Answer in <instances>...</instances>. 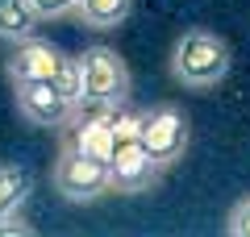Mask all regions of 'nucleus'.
Returning <instances> with one entry per match:
<instances>
[{"label": "nucleus", "mask_w": 250, "mask_h": 237, "mask_svg": "<svg viewBox=\"0 0 250 237\" xmlns=\"http://www.w3.org/2000/svg\"><path fill=\"white\" fill-rule=\"evenodd\" d=\"M108 175H113V192H121V196L150 192V183L159 179V158L138 138L134 141H117L113 158H108Z\"/></svg>", "instance_id": "nucleus-6"}, {"label": "nucleus", "mask_w": 250, "mask_h": 237, "mask_svg": "<svg viewBox=\"0 0 250 237\" xmlns=\"http://www.w3.org/2000/svg\"><path fill=\"white\" fill-rule=\"evenodd\" d=\"M0 233H34V225H25L21 212H9V217H0Z\"/></svg>", "instance_id": "nucleus-15"}, {"label": "nucleus", "mask_w": 250, "mask_h": 237, "mask_svg": "<svg viewBox=\"0 0 250 237\" xmlns=\"http://www.w3.org/2000/svg\"><path fill=\"white\" fill-rule=\"evenodd\" d=\"M34 192V175L29 167H17V162H0V217L9 212H21Z\"/></svg>", "instance_id": "nucleus-8"}, {"label": "nucleus", "mask_w": 250, "mask_h": 237, "mask_svg": "<svg viewBox=\"0 0 250 237\" xmlns=\"http://www.w3.org/2000/svg\"><path fill=\"white\" fill-rule=\"evenodd\" d=\"M171 75L184 88H196V92L217 88L229 75V46L208 29H188L171 50Z\"/></svg>", "instance_id": "nucleus-1"}, {"label": "nucleus", "mask_w": 250, "mask_h": 237, "mask_svg": "<svg viewBox=\"0 0 250 237\" xmlns=\"http://www.w3.org/2000/svg\"><path fill=\"white\" fill-rule=\"evenodd\" d=\"M129 4L134 0H75V13L88 29H117L125 17H129Z\"/></svg>", "instance_id": "nucleus-9"}, {"label": "nucleus", "mask_w": 250, "mask_h": 237, "mask_svg": "<svg viewBox=\"0 0 250 237\" xmlns=\"http://www.w3.org/2000/svg\"><path fill=\"white\" fill-rule=\"evenodd\" d=\"M50 83L62 92V100H67L71 108H80V104H83V59L62 54V62H59V71H54Z\"/></svg>", "instance_id": "nucleus-11"}, {"label": "nucleus", "mask_w": 250, "mask_h": 237, "mask_svg": "<svg viewBox=\"0 0 250 237\" xmlns=\"http://www.w3.org/2000/svg\"><path fill=\"white\" fill-rule=\"evenodd\" d=\"M13 100H17V113L25 117L29 125H38V129H62V125L71 121V113H75L50 79L13 83Z\"/></svg>", "instance_id": "nucleus-5"}, {"label": "nucleus", "mask_w": 250, "mask_h": 237, "mask_svg": "<svg viewBox=\"0 0 250 237\" xmlns=\"http://www.w3.org/2000/svg\"><path fill=\"white\" fill-rule=\"evenodd\" d=\"M54 192H59L62 200H71V204H92V200H100V196H108L113 192L108 162L62 146L59 158H54Z\"/></svg>", "instance_id": "nucleus-2"}, {"label": "nucleus", "mask_w": 250, "mask_h": 237, "mask_svg": "<svg viewBox=\"0 0 250 237\" xmlns=\"http://www.w3.org/2000/svg\"><path fill=\"white\" fill-rule=\"evenodd\" d=\"M34 4V13L42 21H54V17H71L75 13V0H29Z\"/></svg>", "instance_id": "nucleus-14"}, {"label": "nucleus", "mask_w": 250, "mask_h": 237, "mask_svg": "<svg viewBox=\"0 0 250 237\" xmlns=\"http://www.w3.org/2000/svg\"><path fill=\"white\" fill-rule=\"evenodd\" d=\"M38 13L29 0H0V38L4 42H21V38H34L38 29Z\"/></svg>", "instance_id": "nucleus-10"}, {"label": "nucleus", "mask_w": 250, "mask_h": 237, "mask_svg": "<svg viewBox=\"0 0 250 237\" xmlns=\"http://www.w3.org/2000/svg\"><path fill=\"white\" fill-rule=\"evenodd\" d=\"M138 141L159 158V167L175 162L188 150V117L179 113L175 104H159L142 113V129H138Z\"/></svg>", "instance_id": "nucleus-4"}, {"label": "nucleus", "mask_w": 250, "mask_h": 237, "mask_svg": "<svg viewBox=\"0 0 250 237\" xmlns=\"http://www.w3.org/2000/svg\"><path fill=\"white\" fill-rule=\"evenodd\" d=\"M225 233L229 237H250V196L242 204H233V212L225 217Z\"/></svg>", "instance_id": "nucleus-13"}, {"label": "nucleus", "mask_w": 250, "mask_h": 237, "mask_svg": "<svg viewBox=\"0 0 250 237\" xmlns=\"http://www.w3.org/2000/svg\"><path fill=\"white\" fill-rule=\"evenodd\" d=\"M59 62H62V50L50 46V42H42V38L34 34V38L13 42L4 71H9V83H29V79H54Z\"/></svg>", "instance_id": "nucleus-7"}, {"label": "nucleus", "mask_w": 250, "mask_h": 237, "mask_svg": "<svg viewBox=\"0 0 250 237\" xmlns=\"http://www.w3.org/2000/svg\"><path fill=\"white\" fill-rule=\"evenodd\" d=\"M80 59H83V104H104V108L125 104V96H129V71H125L121 54L113 46H92Z\"/></svg>", "instance_id": "nucleus-3"}, {"label": "nucleus", "mask_w": 250, "mask_h": 237, "mask_svg": "<svg viewBox=\"0 0 250 237\" xmlns=\"http://www.w3.org/2000/svg\"><path fill=\"white\" fill-rule=\"evenodd\" d=\"M108 129H113V138H117V141H134V138H138V129H142V113H134V108L117 104L113 113H108Z\"/></svg>", "instance_id": "nucleus-12"}]
</instances>
